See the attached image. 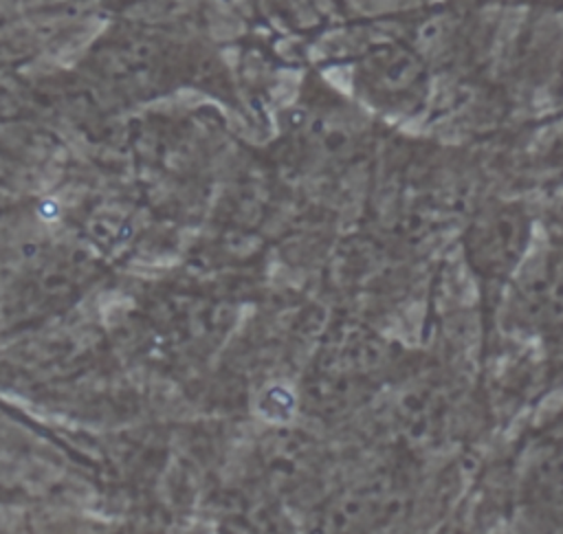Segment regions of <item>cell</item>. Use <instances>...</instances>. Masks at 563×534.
Returning a JSON list of instances; mask_svg holds the SVG:
<instances>
[{"instance_id":"obj_1","label":"cell","mask_w":563,"mask_h":534,"mask_svg":"<svg viewBox=\"0 0 563 534\" xmlns=\"http://www.w3.org/2000/svg\"><path fill=\"white\" fill-rule=\"evenodd\" d=\"M521 222L510 218H495L486 222L484 229L477 233L475 242V257L479 264L488 268L508 266V259H515L517 246L521 244Z\"/></svg>"}]
</instances>
